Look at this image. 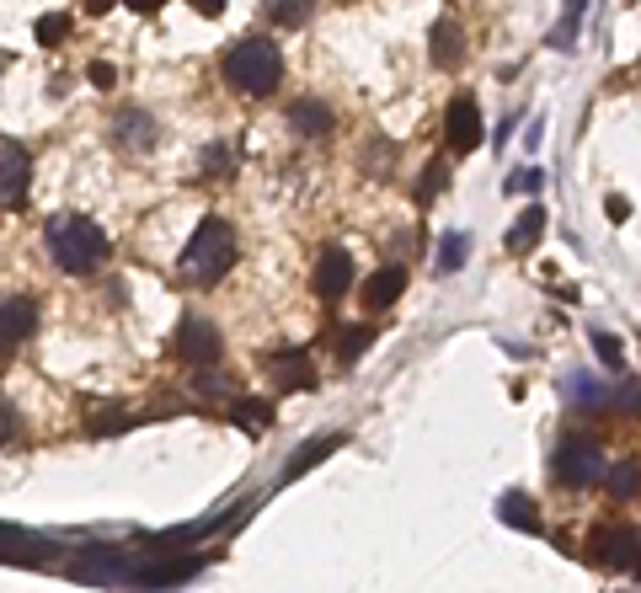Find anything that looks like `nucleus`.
<instances>
[{"mask_svg":"<svg viewBox=\"0 0 641 593\" xmlns=\"http://www.w3.org/2000/svg\"><path fill=\"white\" fill-rule=\"evenodd\" d=\"M43 247H49L54 267H64V273H91V267L108 263V252H113L108 230L97 219H86V214H54L43 225Z\"/></svg>","mask_w":641,"mask_h":593,"instance_id":"1","label":"nucleus"},{"mask_svg":"<svg viewBox=\"0 0 641 593\" xmlns=\"http://www.w3.org/2000/svg\"><path fill=\"white\" fill-rule=\"evenodd\" d=\"M230 267H236V230H230V219L209 214V219L192 230V241L183 247V278L198 283V289H209V283H219Z\"/></svg>","mask_w":641,"mask_h":593,"instance_id":"2","label":"nucleus"},{"mask_svg":"<svg viewBox=\"0 0 641 593\" xmlns=\"http://www.w3.org/2000/svg\"><path fill=\"white\" fill-rule=\"evenodd\" d=\"M225 86H236L241 97H267V91H278V80H284V54H278V43H267V38H241V43H230L225 49Z\"/></svg>","mask_w":641,"mask_h":593,"instance_id":"3","label":"nucleus"},{"mask_svg":"<svg viewBox=\"0 0 641 593\" xmlns=\"http://www.w3.org/2000/svg\"><path fill=\"white\" fill-rule=\"evenodd\" d=\"M604 450L593 444V439H567L562 450H556V460H551V476L562 481V487H593V481H604Z\"/></svg>","mask_w":641,"mask_h":593,"instance_id":"4","label":"nucleus"},{"mask_svg":"<svg viewBox=\"0 0 641 593\" xmlns=\"http://www.w3.org/2000/svg\"><path fill=\"white\" fill-rule=\"evenodd\" d=\"M588 562L593 567H637L641 562V534L620 525H604L588 534Z\"/></svg>","mask_w":641,"mask_h":593,"instance_id":"5","label":"nucleus"},{"mask_svg":"<svg viewBox=\"0 0 641 593\" xmlns=\"http://www.w3.org/2000/svg\"><path fill=\"white\" fill-rule=\"evenodd\" d=\"M33 193V155L16 139H0V209H22Z\"/></svg>","mask_w":641,"mask_h":593,"instance_id":"6","label":"nucleus"},{"mask_svg":"<svg viewBox=\"0 0 641 593\" xmlns=\"http://www.w3.org/2000/svg\"><path fill=\"white\" fill-rule=\"evenodd\" d=\"M38 327V305L27 294H0V364L33 337Z\"/></svg>","mask_w":641,"mask_h":593,"instance_id":"7","label":"nucleus"},{"mask_svg":"<svg viewBox=\"0 0 641 593\" xmlns=\"http://www.w3.org/2000/svg\"><path fill=\"white\" fill-rule=\"evenodd\" d=\"M177 353L188 358L192 369H209V364H219V353H225V337L214 321H203V316H188L183 327H177Z\"/></svg>","mask_w":641,"mask_h":593,"instance_id":"8","label":"nucleus"},{"mask_svg":"<svg viewBox=\"0 0 641 593\" xmlns=\"http://www.w3.org/2000/svg\"><path fill=\"white\" fill-rule=\"evenodd\" d=\"M0 562L5 567H54V540L27 534L16 525H0Z\"/></svg>","mask_w":641,"mask_h":593,"instance_id":"9","label":"nucleus"},{"mask_svg":"<svg viewBox=\"0 0 641 593\" xmlns=\"http://www.w3.org/2000/svg\"><path fill=\"white\" fill-rule=\"evenodd\" d=\"M444 134H449V150H460V155H470L476 144H481V108H476V97H454L444 113Z\"/></svg>","mask_w":641,"mask_h":593,"instance_id":"10","label":"nucleus"},{"mask_svg":"<svg viewBox=\"0 0 641 593\" xmlns=\"http://www.w3.org/2000/svg\"><path fill=\"white\" fill-rule=\"evenodd\" d=\"M311 283H316L320 300H342V294L353 289V257H348L342 247H326L316 257V278H311Z\"/></svg>","mask_w":641,"mask_h":593,"instance_id":"11","label":"nucleus"},{"mask_svg":"<svg viewBox=\"0 0 641 593\" xmlns=\"http://www.w3.org/2000/svg\"><path fill=\"white\" fill-rule=\"evenodd\" d=\"M267 375H273L278 391H311V386H316V369H311V353H305V348L273 353V358H267Z\"/></svg>","mask_w":641,"mask_h":593,"instance_id":"12","label":"nucleus"},{"mask_svg":"<svg viewBox=\"0 0 641 593\" xmlns=\"http://www.w3.org/2000/svg\"><path fill=\"white\" fill-rule=\"evenodd\" d=\"M113 144L128 150V155H144V150H155V118L144 113V108H124L118 118H113Z\"/></svg>","mask_w":641,"mask_h":593,"instance_id":"13","label":"nucleus"},{"mask_svg":"<svg viewBox=\"0 0 641 593\" xmlns=\"http://www.w3.org/2000/svg\"><path fill=\"white\" fill-rule=\"evenodd\" d=\"M342 444H348V433H326V439H311V444H300V450L289 455V465H284V476H278V481H300V476H305L311 465H320L326 455H337Z\"/></svg>","mask_w":641,"mask_h":593,"instance_id":"14","label":"nucleus"},{"mask_svg":"<svg viewBox=\"0 0 641 593\" xmlns=\"http://www.w3.org/2000/svg\"><path fill=\"white\" fill-rule=\"evenodd\" d=\"M567 401L577 412H615V391L593 375H567Z\"/></svg>","mask_w":641,"mask_h":593,"instance_id":"15","label":"nucleus"},{"mask_svg":"<svg viewBox=\"0 0 641 593\" xmlns=\"http://www.w3.org/2000/svg\"><path fill=\"white\" fill-rule=\"evenodd\" d=\"M540 236H545V209H524V214L508 225L503 247H508L513 257H529V252L540 247Z\"/></svg>","mask_w":641,"mask_h":593,"instance_id":"16","label":"nucleus"},{"mask_svg":"<svg viewBox=\"0 0 641 593\" xmlns=\"http://www.w3.org/2000/svg\"><path fill=\"white\" fill-rule=\"evenodd\" d=\"M406 294V267H380V273H369V283H364V305H375V311H385V305H395Z\"/></svg>","mask_w":641,"mask_h":593,"instance_id":"17","label":"nucleus"},{"mask_svg":"<svg viewBox=\"0 0 641 593\" xmlns=\"http://www.w3.org/2000/svg\"><path fill=\"white\" fill-rule=\"evenodd\" d=\"M289 124H294L300 139H326V134H331V108L316 102V97H305V102L289 108Z\"/></svg>","mask_w":641,"mask_h":593,"instance_id":"18","label":"nucleus"},{"mask_svg":"<svg viewBox=\"0 0 641 593\" xmlns=\"http://www.w3.org/2000/svg\"><path fill=\"white\" fill-rule=\"evenodd\" d=\"M230 417H236L252 439H262V433L273 428V406H267L262 395H236V401H230Z\"/></svg>","mask_w":641,"mask_h":593,"instance_id":"19","label":"nucleus"},{"mask_svg":"<svg viewBox=\"0 0 641 593\" xmlns=\"http://www.w3.org/2000/svg\"><path fill=\"white\" fill-rule=\"evenodd\" d=\"M460 43H465V38H460V27H454L449 16H439V22H433V65H439V70L460 65V60H465V49H460Z\"/></svg>","mask_w":641,"mask_h":593,"instance_id":"20","label":"nucleus"},{"mask_svg":"<svg viewBox=\"0 0 641 593\" xmlns=\"http://www.w3.org/2000/svg\"><path fill=\"white\" fill-rule=\"evenodd\" d=\"M498 514H503V519H508V529H518V534H540V508H535L524 492H503Z\"/></svg>","mask_w":641,"mask_h":593,"instance_id":"21","label":"nucleus"},{"mask_svg":"<svg viewBox=\"0 0 641 593\" xmlns=\"http://www.w3.org/2000/svg\"><path fill=\"white\" fill-rule=\"evenodd\" d=\"M236 166H241V144H236V139H219V144L203 150V177H209V182L236 177Z\"/></svg>","mask_w":641,"mask_h":593,"instance_id":"22","label":"nucleus"},{"mask_svg":"<svg viewBox=\"0 0 641 593\" xmlns=\"http://www.w3.org/2000/svg\"><path fill=\"white\" fill-rule=\"evenodd\" d=\"M267 22H278V27H305V22H311V0H267Z\"/></svg>","mask_w":641,"mask_h":593,"instance_id":"23","label":"nucleus"},{"mask_svg":"<svg viewBox=\"0 0 641 593\" xmlns=\"http://www.w3.org/2000/svg\"><path fill=\"white\" fill-rule=\"evenodd\" d=\"M369 342H375L369 327H342L337 331V358H342V364H359V353H364Z\"/></svg>","mask_w":641,"mask_h":593,"instance_id":"24","label":"nucleus"},{"mask_svg":"<svg viewBox=\"0 0 641 593\" xmlns=\"http://www.w3.org/2000/svg\"><path fill=\"white\" fill-rule=\"evenodd\" d=\"M192 391L203 395V401H225V395H236V380L214 375V364H209V369H198V375H192Z\"/></svg>","mask_w":641,"mask_h":593,"instance_id":"25","label":"nucleus"},{"mask_svg":"<svg viewBox=\"0 0 641 593\" xmlns=\"http://www.w3.org/2000/svg\"><path fill=\"white\" fill-rule=\"evenodd\" d=\"M604 487H609V492H615V497H637V487H641V470L631 460L626 465H609V470H604Z\"/></svg>","mask_w":641,"mask_h":593,"instance_id":"26","label":"nucleus"},{"mask_svg":"<svg viewBox=\"0 0 641 593\" xmlns=\"http://www.w3.org/2000/svg\"><path fill=\"white\" fill-rule=\"evenodd\" d=\"M465 252H470V236H460V230L444 236V241H439V273H460V267H465Z\"/></svg>","mask_w":641,"mask_h":593,"instance_id":"27","label":"nucleus"},{"mask_svg":"<svg viewBox=\"0 0 641 593\" xmlns=\"http://www.w3.org/2000/svg\"><path fill=\"white\" fill-rule=\"evenodd\" d=\"M33 38H38L43 49H54V43H64V38H70V16H60V11H49V16H38V27H33Z\"/></svg>","mask_w":641,"mask_h":593,"instance_id":"28","label":"nucleus"},{"mask_svg":"<svg viewBox=\"0 0 641 593\" xmlns=\"http://www.w3.org/2000/svg\"><path fill=\"white\" fill-rule=\"evenodd\" d=\"M582 5H588V0H567V16H562V27L551 33V49H573L577 27H582Z\"/></svg>","mask_w":641,"mask_h":593,"instance_id":"29","label":"nucleus"},{"mask_svg":"<svg viewBox=\"0 0 641 593\" xmlns=\"http://www.w3.org/2000/svg\"><path fill=\"white\" fill-rule=\"evenodd\" d=\"M593 348H599L604 369H620V364H626V348H620V337H609V331H593Z\"/></svg>","mask_w":641,"mask_h":593,"instance_id":"30","label":"nucleus"},{"mask_svg":"<svg viewBox=\"0 0 641 593\" xmlns=\"http://www.w3.org/2000/svg\"><path fill=\"white\" fill-rule=\"evenodd\" d=\"M16 433H22V417H16V406H11V401L0 395V450H5V444H11Z\"/></svg>","mask_w":641,"mask_h":593,"instance_id":"31","label":"nucleus"},{"mask_svg":"<svg viewBox=\"0 0 641 593\" xmlns=\"http://www.w3.org/2000/svg\"><path fill=\"white\" fill-rule=\"evenodd\" d=\"M508 188L513 193H540V188H545V172H540V166H524V172H513Z\"/></svg>","mask_w":641,"mask_h":593,"instance_id":"32","label":"nucleus"},{"mask_svg":"<svg viewBox=\"0 0 641 593\" xmlns=\"http://www.w3.org/2000/svg\"><path fill=\"white\" fill-rule=\"evenodd\" d=\"M439 188H444V161H433V166H428V172H423V182H417V198H423V203H428V198L439 193Z\"/></svg>","mask_w":641,"mask_h":593,"instance_id":"33","label":"nucleus"},{"mask_svg":"<svg viewBox=\"0 0 641 593\" xmlns=\"http://www.w3.org/2000/svg\"><path fill=\"white\" fill-rule=\"evenodd\" d=\"M615 406H620V412H637V417H641V386H620V391H615Z\"/></svg>","mask_w":641,"mask_h":593,"instance_id":"34","label":"nucleus"},{"mask_svg":"<svg viewBox=\"0 0 641 593\" xmlns=\"http://www.w3.org/2000/svg\"><path fill=\"white\" fill-rule=\"evenodd\" d=\"M86 75H91V86H102V91H108V86H113V80H118V70L108 65V60H97V65L86 70Z\"/></svg>","mask_w":641,"mask_h":593,"instance_id":"35","label":"nucleus"},{"mask_svg":"<svg viewBox=\"0 0 641 593\" xmlns=\"http://www.w3.org/2000/svg\"><path fill=\"white\" fill-rule=\"evenodd\" d=\"M604 209H609V219H615V225H626V219H631V203H626V198H620V193L609 198Z\"/></svg>","mask_w":641,"mask_h":593,"instance_id":"36","label":"nucleus"},{"mask_svg":"<svg viewBox=\"0 0 641 593\" xmlns=\"http://www.w3.org/2000/svg\"><path fill=\"white\" fill-rule=\"evenodd\" d=\"M128 11H139V16H150V11H161V5H166V0H124Z\"/></svg>","mask_w":641,"mask_h":593,"instance_id":"37","label":"nucleus"},{"mask_svg":"<svg viewBox=\"0 0 641 593\" xmlns=\"http://www.w3.org/2000/svg\"><path fill=\"white\" fill-rule=\"evenodd\" d=\"M192 5H198V16H219L225 11V0H192Z\"/></svg>","mask_w":641,"mask_h":593,"instance_id":"38","label":"nucleus"},{"mask_svg":"<svg viewBox=\"0 0 641 593\" xmlns=\"http://www.w3.org/2000/svg\"><path fill=\"white\" fill-rule=\"evenodd\" d=\"M86 5H91V11H97V16H102V11H113V5H118V0H86Z\"/></svg>","mask_w":641,"mask_h":593,"instance_id":"39","label":"nucleus"},{"mask_svg":"<svg viewBox=\"0 0 641 593\" xmlns=\"http://www.w3.org/2000/svg\"><path fill=\"white\" fill-rule=\"evenodd\" d=\"M0 65H5V60H0Z\"/></svg>","mask_w":641,"mask_h":593,"instance_id":"40","label":"nucleus"}]
</instances>
